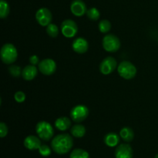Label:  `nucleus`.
Here are the masks:
<instances>
[{"label":"nucleus","instance_id":"nucleus-1","mask_svg":"<svg viewBox=\"0 0 158 158\" xmlns=\"http://www.w3.org/2000/svg\"><path fill=\"white\" fill-rule=\"evenodd\" d=\"M73 146V139L69 134H61L56 136L51 141V148L58 154H66Z\"/></svg>","mask_w":158,"mask_h":158},{"label":"nucleus","instance_id":"nucleus-2","mask_svg":"<svg viewBox=\"0 0 158 158\" xmlns=\"http://www.w3.org/2000/svg\"><path fill=\"white\" fill-rule=\"evenodd\" d=\"M1 60L5 64H12L15 63L18 57V51L15 46L11 43H6L2 46L0 52Z\"/></svg>","mask_w":158,"mask_h":158},{"label":"nucleus","instance_id":"nucleus-3","mask_svg":"<svg viewBox=\"0 0 158 158\" xmlns=\"http://www.w3.org/2000/svg\"><path fill=\"white\" fill-rule=\"evenodd\" d=\"M35 132L41 140L49 141L54 135V130L52 125L46 121H40L35 126Z\"/></svg>","mask_w":158,"mask_h":158},{"label":"nucleus","instance_id":"nucleus-4","mask_svg":"<svg viewBox=\"0 0 158 158\" xmlns=\"http://www.w3.org/2000/svg\"><path fill=\"white\" fill-rule=\"evenodd\" d=\"M118 73L122 78L125 80H132L137 75V68L129 61H123L117 67Z\"/></svg>","mask_w":158,"mask_h":158},{"label":"nucleus","instance_id":"nucleus-5","mask_svg":"<svg viewBox=\"0 0 158 158\" xmlns=\"http://www.w3.org/2000/svg\"><path fill=\"white\" fill-rule=\"evenodd\" d=\"M103 47L106 52H115L120 48V41L117 36L113 34H109L103 37L102 41Z\"/></svg>","mask_w":158,"mask_h":158},{"label":"nucleus","instance_id":"nucleus-6","mask_svg":"<svg viewBox=\"0 0 158 158\" xmlns=\"http://www.w3.org/2000/svg\"><path fill=\"white\" fill-rule=\"evenodd\" d=\"M89 110L84 105H77L73 107L70 111V117L73 121L80 123L87 118Z\"/></svg>","mask_w":158,"mask_h":158},{"label":"nucleus","instance_id":"nucleus-7","mask_svg":"<svg viewBox=\"0 0 158 158\" xmlns=\"http://www.w3.org/2000/svg\"><path fill=\"white\" fill-rule=\"evenodd\" d=\"M62 34L66 38H73L78 32V26L72 19H66L61 24Z\"/></svg>","mask_w":158,"mask_h":158},{"label":"nucleus","instance_id":"nucleus-8","mask_svg":"<svg viewBox=\"0 0 158 158\" xmlns=\"http://www.w3.org/2000/svg\"><path fill=\"white\" fill-rule=\"evenodd\" d=\"M52 15L47 8H40L35 12V19L42 26H47L52 21Z\"/></svg>","mask_w":158,"mask_h":158},{"label":"nucleus","instance_id":"nucleus-9","mask_svg":"<svg viewBox=\"0 0 158 158\" xmlns=\"http://www.w3.org/2000/svg\"><path fill=\"white\" fill-rule=\"evenodd\" d=\"M117 66V60L112 56H107L102 60L100 65V71L103 75L112 73Z\"/></svg>","mask_w":158,"mask_h":158},{"label":"nucleus","instance_id":"nucleus-10","mask_svg":"<svg viewBox=\"0 0 158 158\" xmlns=\"http://www.w3.org/2000/svg\"><path fill=\"white\" fill-rule=\"evenodd\" d=\"M38 68L43 75L50 76L56 70V63L52 59H45L39 63Z\"/></svg>","mask_w":158,"mask_h":158},{"label":"nucleus","instance_id":"nucleus-11","mask_svg":"<svg viewBox=\"0 0 158 158\" xmlns=\"http://www.w3.org/2000/svg\"><path fill=\"white\" fill-rule=\"evenodd\" d=\"M71 12L77 17H81L86 14L87 8L83 0H73L70 5Z\"/></svg>","mask_w":158,"mask_h":158},{"label":"nucleus","instance_id":"nucleus-12","mask_svg":"<svg viewBox=\"0 0 158 158\" xmlns=\"http://www.w3.org/2000/svg\"><path fill=\"white\" fill-rule=\"evenodd\" d=\"M114 154L115 158H133L134 152L130 144L122 143L117 147Z\"/></svg>","mask_w":158,"mask_h":158},{"label":"nucleus","instance_id":"nucleus-13","mask_svg":"<svg viewBox=\"0 0 158 158\" xmlns=\"http://www.w3.org/2000/svg\"><path fill=\"white\" fill-rule=\"evenodd\" d=\"M72 48L74 52L79 54H83L87 52L89 49V43L86 39L79 37L74 40L72 43Z\"/></svg>","mask_w":158,"mask_h":158},{"label":"nucleus","instance_id":"nucleus-14","mask_svg":"<svg viewBox=\"0 0 158 158\" xmlns=\"http://www.w3.org/2000/svg\"><path fill=\"white\" fill-rule=\"evenodd\" d=\"M40 140L41 139L39 137H37L36 136H28L25 138L23 144L26 149L29 150V151H35V150H39V148L41 147L42 143Z\"/></svg>","mask_w":158,"mask_h":158},{"label":"nucleus","instance_id":"nucleus-15","mask_svg":"<svg viewBox=\"0 0 158 158\" xmlns=\"http://www.w3.org/2000/svg\"><path fill=\"white\" fill-rule=\"evenodd\" d=\"M38 73V69H37L36 66L34 65H28L26 66L24 69H23L22 72V77L25 80L27 81H30L33 79L35 78Z\"/></svg>","mask_w":158,"mask_h":158},{"label":"nucleus","instance_id":"nucleus-16","mask_svg":"<svg viewBox=\"0 0 158 158\" xmlns=\"http://www.w3.org/2000/svg\"><path fill=\"white\" fill-rule=\"evenodd\" d=\"M104 143L110 148H115L120 143V137L116 133H108L104 137Z\"/></svg>","mask_w":158,"mask_h":158},{"label":"nucleus","instance_id":"nucleus-17","mask_svg":"<svg viewBox=\"0 0 158 158\" xmlns=\"http://www.w3.org/2000/svg\"><path fill=\"white\" fill-rule=\"evenodd\" d=\"M55 127L60 131H65L71 127V120L66 117H61L55 121Z\"/></svg>","mask_w":158,"mask_h":158},{"label":"nucleus","instance_id":"nucleus-18","mask_svg":"<svg viewBox=\"0 0 158 158\" xmlns=\"http://www.w3.org/2000/svg\"><path fill=\"white\" fill-rule=\"evenodd\" d=\"M86 127L83 125L80 124V123L75 124L70 129L71 134L74 137H76V138H81V137H84L85 134H86Z\"/></svg>","mask_w":158,"mask_h":158},{"label":"nucleus","instance_id":"nucleus-19","mask_svg":"<svg viewBox=\"0 0 158 158\" xmlns=\"http://www.w3.org/2000/svg\"><path fill=\"white\" fill-rule=\"evenodd\" d=\"M120 137L125 142H131L134 140V133L131 128L128 127H123L120 130Z\"/></svg>","mask_w":158,"mask_h":158},{"label":"nucleus","instance_id":"nucleus-20","mask_svg":"<svg viewBox=\"0 0 158 158\" xmlns=\"http://www.w3.org/2000/svg\"><path fill=\"white\" fill-rule=\"evenodd\" d=\"M69 158H89V154L85 150L81 148H77L72 151Z\"/></svg>","mask_w":158,"mask_h":158},{"label":"nucleus","instance_id":"nucleus-21","mask_svg":"<svg viewBox=\"0 0 158 158\" xmlns=\"http://www.w3.org/2000/svg\"><path fill=\"white\" fill-rule=\"evenodd\" d=\"M10 12V8L6 0L0 1V18L6 19L9 15Z\"/></svg>","mask_w":158,"mask_h":158},{"label":"nucleus","instance_id":"nucleus-22","mask_svg":"<svg viewBox=\"0 0 158 158\" xmlns=\"http://www.w3.org/2000/svg\"><path fill=\"white\" fill-rule=\"evenodd\" d=\"M86 15H87L88 19L92 21H97L99 19L100 16V12L97 8L93 7L90 9H87V12H86Z\"/></svg>","mask_w":158,"mask_h":158},{"label":"nucleus","instance_id":"nucleus-23","mask_svg":"<svg viewBox=\"0 0 158 158\" xmlns=\"http://www.w3.org/2000/svg\"><path fill=\"white\" fill-rule=\"evenodd\" d=\"M98 28L102 33H106L111 29V23L107 19L101 20L99 23Z\"/></svg>","mask_w":158,"mask_h":158},{"label":"nucleus","instance_id":"nucleus-24","mask_svg":"<svg viewBox=\"0 0 158 158\" xmlns=\"http://www.w3.org/2000/svg\"><path fill=\"white\" fill-rule=\"evenodd\" d=\"M46 32L48 35L52 38H56L59 35V28L58 26H56L55 24L50 23L46 26Z\"/></svg>","mask_w":158,"mask_h":158},{"label":"nucleus","instance_id":"nucleus-25","mask_svg":"<svg viewBox=\"0 0 158 158\" xmlns=\"http://www.w3.org/2000/svg\"><path fill=\"white\" fill-rule=\"evenodd\" d=\"M8 70H9V74L13 77H19L20 75H22V72H23L21 67L19 66H15V65L9 66Z\"/></svg>","mask_w":158,"mask_h":158},{"label":"nucleus","instance_id":"nucleus-26","mask_svg":"<svg viewBox=\"0 0 158 158\" xmlns=\"http://www.w3.org/2000/svg\"><path fill=\"white\" fill-rule=\"evenodd\" d=\"M39 153L43 157H49L51 154V148L46 144H42L39 148Z\"/></svg>","mask_w":158,"mask_h":158},{"label":"nucleus","instance_id":"nucleus-27","mask_svg":"<svg viewBox=\"0 0 158 158\" xmlns=\"http://www.w3.org/2000/svg\"><path fill=\"white\" fill-rule=\"evenodd\" d=\"M14 99L17 103H23L26 100V94L23 91H17L14 96Z\"/></svg>","mask_w":158,"mask_h":158},{"label":"nucleus","instance_id":"nucleus-28","mask_svg":"<svg viewBox=\"0 0 158 158\" xmlns=\"http://www.w3.org/2000/svg\"><path fill=\"white\" fill-rule=\"evenodd\" d=\"M8 134V127L4 122L0 123V137L3 138Z\"/></svg>","mask_w":158,"mask_h":158},{"label":"nucleus","instance_id":"nucleus-29","mask_svg":"<svg viewBox=\"0 0 158 158\" xmlns=\"http://www.w3.org/2000/svg\"><path fill=\"white\" fill-rule=\"evenodd\" d=\"M29 63H30L32 65H34V66L39 64V63H40L39 57L35 55L31 56L29 57Z\"/></svg>","mask_w":158,"mask_h":158},{"label":"nucleus","instance_id":"nucleus-30","mask_svg":"<svg viewBox=\"0 0 158 158\" xmlns=\"http://www.w3.org/2000/svg\"><path fill=\"white\" fill-rule=\"evenodd\" d=\"M154 158H158V154H157V155L155 156V157H154Z\"/></svg>","mask_w":158,"mask_h":158}]
</instances>
